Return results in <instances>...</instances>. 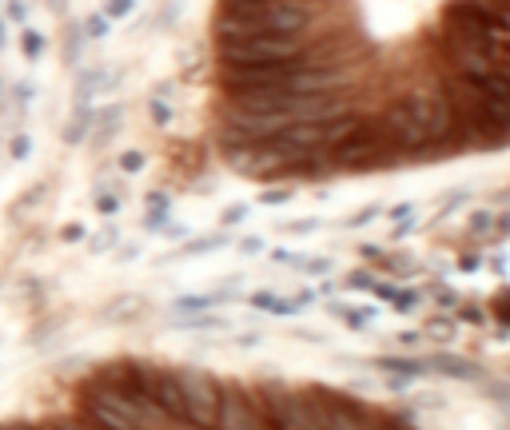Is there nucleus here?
Segmentation results:
<instances>
[{
  "mask_svg": "<svg viewBox=\"0 0 510 430\" xmlns=\"http://www.w3.org/2000/svg\"><path fill=\"white\" fill-rule=\"evenodd\" d=\"M120 167H124V171H140V167H144V155H140V152H124V155H120Z\"/></svg>",
  "mask_w": 510,
  "mask_h": 430,
  "instance_id": "nucleus-12",
  "label": "nucleus"
},
{
  "mask_svg": "<svg viewBox=\"0 0 510 430\" xmlns=\"http://www.w3.org/2000/svg\"><path fill=\"white\" fill-rule=\"evenodd\" d=\"M0 88H4V80H0Z\"/></svg>",
  "mask_w": 510,
  "mask_h": 430,
  "instance_id": "nucleus-17",
  "label": "nucleus"
},
{
  "mask_svg": "<svg viewBox=\"0 0 510 430\" xmlns=\"http://www.w3.org/2000/svg\"><path fill=\"white\" fill-rule=\"evenodd\" d=\"M148 399H152L167 418L188 422V410H183V394H179L176 371H152V390H148Z\"/></svg>",
  "mask_w": 510,
  "mask_h": 430,
  "instance_id": "nucleus-3",
  "label": "nucleus"
},
{
  "mask_svg": "<svg viewBox=\"0 0 510 430\" xmlns=\"http://www.w3.org/2000/svg\"><path fill=\"white\" fill-rule=\"evenodd\" d=\"M179 394H183V410H188V422L200 430L216 427V410H220V383L211 375H204L200 367H179L176 371Z\"/></svg>",
  "mask_w": 510,
  "mask_h": 430,
  "instance_id": "nucleus-1",
  "label": "nucleus"
},
{
  "mask_svg": "<svg viewBox=\"0 0 510 430\" xmlns=\"http://www.w3.org/2000/svg\"><path fill=\"white\" fill-rule=\"evenodd\" d=\"M4 20L24 24V20H28V4H24V0H8V13H4Z\"/></svg>",
  "mask_w": 510,
  "mask_h": 430,
  "instance_id": "nucleus-9",
  "label": "nucleus"
},
{
  "mask_svg": "<svg viewBox=\"0 0 510 430\" xmlns=\"http://www.w3.org/2000/svg\"><path fill=\"white\" fill-rule=\"evenodd\" d=\"M44 48H48V40H44L36 28H24V32H20V52H24L28 64H36V60L44 56Z\"/></svg>",
  "mask_w": 510,
  "mask_h": 430,
  "instance_id": "nucleus-4",
  "label": "nucleus"
},
{
  "mask_svg": "<svg viewBox=\"0 0 510 430\" xmlns=\"http://www.w3.org/2000/svg\"><path fill=\"white\" fill-rule=\"evenodd\" d=\"M216 430H263L251 403L239 390H220V410H216Z\"/></svg>",
  "mask_w": 510,
  "mask_h": 430,
  "instance_id": "nucleus-2",
  "label": "nucleus"
},
{
  "mask_svg": "<svg viewBox=\"0 0 510 430\" xmlns=\"http://www.w3.org/2000/svg\"><path fill=\"white\" fill-rule=\"evenodd\" d=\"M13 100L28 104V100H32V80H16V84H13Z\"/></svg>",
  "mask_w": 510,
  "mask_h": 430,
  "instance_id": "nucleus-10",
  "label": "nucleus"
},
{
  "mask_svg": "<svg viewBox=\"0 0 510 430\" xmlns=\"http://www.w3.org/2000/svg\"><path fill=\"white\" fill-rule=\"evenodd\" d=\"M132 4H136V0H108V4H104V16H108V20H120V16L132 13Z\"/></svg>",
  "mask_w": 510,
  "mask_h": 430,
  "instance_id": "nucleus-8",
  "label": "nucleus"
},
{
  "mask_svg": "<svg viewBox=\"0 0 510 430\" xmlns=\"http://www.w3.org/2000/svg\"><path fill=\"white\" fill-rule=\"evenodd\" d=\"M116 208H120V199H116V195H100V199H96L100 215H116Z\"/></svg>",
  "mask_w": 510,
  "mask_h": 430,
  "instance_id": "nucleus-11",
  "label": "nucleus"
},
{
  "mask_svg": "<svg viewBox=\"0 0 510 430\" xmlns=\"http://www.w3.org/2000/svg\"><path fill=\"white\" fill-rule=\"evenodd\" d=\"M152 116H156V124H167V120H172V112H167L164 104H152Z\"/></svg>",
  "mask_w": 510,
  "mask_h": 430,
  "instance_id": "nucleus-14",
  "label": "nucleus"
},
{
  "mask_svg": "<svg viewBox=\"0 0 510 430\" xmlns=\"http://www.w3.org/2000/svg\"><path fill=\"white\" fill-rule=\"evenodd\" d=\"M8 155H13L16 164H20V160H28V155H32V139H28L24 132H20V136H13V144H8Z\"/></svg>",
  "mask_w": 510,
  "mask_h": 430,
  "instance_id": "nucleus-6",
  "label": "nucleus"
},
{
  "mask_svg": "<svg viewBox=\"0 0 510 430\" xmlns=\"http://www.w3.org/2000/svg\"><path fill=\"white\" fill-rule=\"evenodd\" d=\"M4 44H8V36H4V20H0V52H4Z\"/></svg>",
  "mask_w": 510,
  "mask_h": 430,
  "instance_id": "nucleus-16",
  "label": "nucleus"
},
{
  "mask_svg": "<svg viewBox=\"0 0 510 430\" xmlns=\"http://www.w3.org/2000/svg\"><path fill=\"white\" fill-rule=\"evenodd\" d=\"M104 32H108V16H104V13H100V16H88V20H84V36L100 40Z\"/></svg>",
  "mask_w": 510,
  "mask_h": 430,
  "instance_id": "nucleus-7",
  "label": "nucleus"
},
{
  "mask_svg": "<svg viewBox=\"0 0 510 430\" xmlns=\"http://www.w3.org/2000/svg\"><path fill=\"white\" fill-rule=\"evenodd\" d=\"M88 124H92V112H76V120L68 124L64 139H68V144H80V139H84V132H88Z\"/></svg>",
  "mask_w": 510,
  "mask_h": 430,
  "instance_id": "nucleus-5",
  "label": "nucleus"
},
{
  "mask_svg": "<svg viewBox=\"0 0 510 430\" xmlns=\"http://www.w3.org/2000/svg\"><path fill=\"white\" fill-rule=\"evenodd\" d=\"M0 430H40V427H32V422H0Z\"/></svg>",
  "mask_w": 510,
  "mask_h": 430,
  "instance_id": "nucleus-15",
  "label": "nucleus"
},
{
  "mask_svg": "<svg viewBox=\"0 0 510 430\" xmlns=\"http://www.w3.org/2000/svg\"><path fill=\"white\" fill-rule=\"evenodd\" d=\"M60 239H64V243H76V239H84V223H68V227L60 231Z\"/></svg>",
  "mask_w": 510,
  "mask_h": 430,
  "instance_id": "nucleus-13",
  "label": "nucleus"
}]
</instances>
